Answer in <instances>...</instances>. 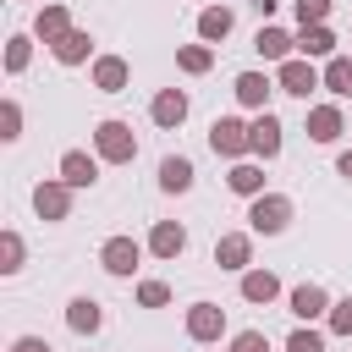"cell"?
Instances as JSON below:
<instances>
[{
    "mask_svg": "<svg viewBox=\"0 0 352 352\" xmlns=\"http://www.w3.org/2000/svg\"><path fill=\"white\" fill-rule=\"evenodd\" d=\"M33 33H38L44 44H60V38L72 33V11H66V6H44L38 22H33Z\"/></svg>",
    "mask_w": 352,
    "mask_h": 352,
    "instance_id": "ffe728a7",
    "label": "cell"
},
{
    "mask_svg": "<svg viewBox=\"0 0 352 352\" xmlns=\"http://www.w3.org/2000/svg\"><path fill=\"white\" fill-rule=\"evenodd\" d=\"M176 66H182L187 77H204V72L214 66V50H209V44H182V50H176Z\"/></svg>",
    "mask_w": 352,
    "mask_h": 352,
    "instance_id": "484cf974",
    "label": "cell"
},
{
    "mask_svg": "<svg viewBox=\"0 0 352 352\" xmlns=\"http://www.w3.org/2000/svg\"><path fill=\"white\" fill-rule=\"evenodd\" d=\"M160 187H165V192H187V187H192V160L165 154V160H160Z\"/></svg>",
    "mask_w": 352,
    "mask_h": 352,
    "instance_id": "7402d4cb",
    "label": "cell"
},
{
    "mask_svg": "<svg viewBox=\"0 0 352 352\" xmlns=\"http://www.w3.org/2000/svg\"><path fill=\"white\" fill-rule=\"evenodd\" d=\"M248 126H253V154H258V160H275V154H280V121H275L270 110H258Z\"/></svg>",
    "mask_w": 352,
    "mask_h": 352,
    "instance_id": "4fadbf2b",
    "label": "cell"
},
{
    "mask_svg": "<svg viewBox=\"0 0 352 352\" xmlns=\"http://www.w3.org/2000/svg\"><path fill=\"white\" fill-rule=\"evenodd\" d=\"M22 253H28V248H22V236H16V231H0V270H6V275H16V270H22Z\"/></svg>",
    "mask_w": 352,
    "mask_h": 352,
    "instance_id": "f1b7e54d",
    "label": "cell"
},
{
    "mask_svg": "<svg viewBox=\"0 0 352 352\" xmlns=\"http://www.w3.org/2000/svg\"><path fill=\"white\" fill-rule=\"evenodd\" d=\"M226 33H231V11H226V6H204V11H198V38H204V44H220Z\"/></svg>",
    "mask_w": 352,
    "mask_h": 352,
    "instance_id": "cb8c5ba5",
    "label": "cell"
},
{
    "mask_svg": "<svg viewBox=\"0 0 352 352\" xmlns=\"http://www.w3.org/2000/svg\"><path fill=\"white\" fill-rule=\"evenodd\" d=\"M297 55H302V60H319V55H336V33H330L324 22H319V28H302V33H297Z\"/></svg>",
    "mask_w": 352,
    "mask_h": 352,
    "instance_id": "44dd1931",
    "label": "cell"
},
{
    "mask_svg": "<svg viewBox=\"0 0 352 352\" xmlns=\"http://www.w3.org/2000/svg\"><path fill=\"white\" fill-rule=\"evenodd\" d=\"M324 16H330V0H297V22L302 28H319Z\"/></svg>",
    "mask_w": 352,
    "mask_h": 352,
    "instance_id": "836d02e7",
    "label": "cell"
},
{
    "mask_svg": "<svg viewBox=\"0 0 352 352\" xmlns=\"http://www.w3.org/2000/svg\"><path fill=\"white\" fill-rule=\"evenodd\" d=\"M286 302H292V314H297L302 324H308V319H319V314H330V297H324V286H314V280H302Z\"/></svg>",
    "mask_w": 352,
    "mask_h": 352,
    "instance_id": "9a60e30c",
    "label": "cell"
},
{
    "mask_svg": "<svg viewBox=\"0 0 352 352\" xmlns=\"http://www.w3.org/2000/svg\"><path fill=\"white\" fill-rule=\"evenodd\" d=\"M148 116H154V126L176 132V126L187 121V94H182V88H160V94H154V104H148Z\"/></svg>",
    "mask_w": 352,
    "mask_h": 352,
    "instance_id": "52a82bcc",
    "label": "cell"
},
{
    "mask_svg": "<svg viewBox=\"0 0 352 352\" xmlns=\"http://www.w3.org/2000/svg\"><path fill=\"white\" fill-rule=\"evenodd\" d=\"M248 258H253V236L248 231H226L214 242V264L220 270H248Z\"/></svg>",
    "mask_w": 352,
    "mask_h": 352,
    "instance_id": "30bf717a",
    "label": "cell"
},
{
    "mask_svg": "<svg viewBox=\"0 0 352 352\" xmlns=\"http://www.w3.org/2000/svg\"><path fill=\"white\" fill-rule=\"evenodd\" d=\"M0 138H6V143H16V138H22V104H16V99H6V104H0Z\"/></svg>",
    "mask_w": 352,
    "mask_h": 352,
    "instance_id": "f546056e",
    "label": "cell"
},
{
    "mask_svg": "<svg viewBox=\"0 0 352 352\" xmlns=\"http://www.w3.org/2000/svg\"><path fill=\"white\" fill-rule=\"evenodd\" d=\"M138 258H143V248H138L132 236H110V242L99 248V264H104L110 275H132V270H138Z\"/></svg>",
    "mask_w": 352,
    "mask_h": 352,
    "instance_id": "9c48e42d",
    "label": "cell"
},
{
    "mask_svg": "<svg viewBox=\"0 0 352 352\" xmlns=\"http://www.w3.org/2000/svg\"><path fill=\"white\" fill-rule=\"evenodd\" d=\"M209 148H214L220 160H242V154H253V126L236 121V116H220V121L209 126Z\"/></svg>",
    "mask_w": 352,
    "mask_h": 352,
    "instance_id": "3957f363",
    "label": "cell"
},
{
    "mask_svg": "<svg viewBox=\"0 0 352 352\" xmlns=\"http://www.w3.org/2000/svg\"><path fill=\"white\" fill-rule=\"evenodd\" d=\"M324 324H330L336 336H352V297H341V302H330V314H324Z\"/></svg>",
    "mask_w": 352,
    "mask_h": 352,
    "instance_id": "1f68e13d",
    "label": "cell"
},
{
    "mask_svg": "<svg viewBox=\"0 0 352 352\" xmlns=\"http://www.w3.org/2000/svg\"><path fill=\"white\" fill-rule=\"evenodd\" d=\"M126 77H132V72H126L121 55H99V60H94V88H99V94H121Z\"/></svg>",
    "mask_w": 352,
    "mask_h": 352,
    "instance_id": "2e32d148",
    "label": "cell"
},
{
    "mask_svg": "<svg viewBox=\"0 0 352 352\" xmlns=\"http://www.w3.org/2000/svg\"><path fill=\"white\" fill-rule=\"evenodd\" d=\"M253 50H258L264 60H292V50H297V38H292L286 28H270V22H264V28L253 33Z\"/></svg>",
    "mask_w": 352,
    "mask_h": 352,
    "instance_id": "8fae6325",
    "label": "cell"
},
{
    "mask_svg": "<svg viewBox=\"0 0 352 352\" xmlns=\"http://www.w3.org/2000/svg\"><path fill=\"white\" fill-rule=\"evenodd\" d=\"M286 352H324V336L308 330V324H297V330L286 336Z\"/></svg>",
    "mask_w": 352,
    "mask_h": 352,
    "instance_id": "4dcf8cb0",
    "label": "cell"
},
{
    "mask_svg": "<svg viewBox=\"0 0 352 352\" xmlns=\"http://www.w3.org/2000/svg\"><path fill=\"white\" fill-rule=\"evenodd\" d=\"M270 88H275V82H270L264 72H236V82H231V94H236V99H242L248 110H264Z\"/></svg>",
    "mask_w": 352,
    "mask_h": 352,
    "instance_id": "e0dca14e",
    "label": "cell"
},
{
    "mask_svg": "<svg viewBox=\"0 0 352 352\" xmlns=\"http://www.w3.org/2000/svg\"><path fill=\"white\" fill-rule=\"evenodd\" d=\"M248 226H253L258 236H280V231L292 226V198H280V192H258V198L248 204Z\"/></svg>",
    "mask_w": 352,
    "mask_h": 352,
    "instance_id": "7a4b0ae2",
    "label": "cell"
},
{
    "mask_svg": "<svg viewBox=\"0 0 352 352\" xmlns=\"http://www.w3.org/2000/svg\"><path fill=\"white\" fill-rule=\"evenodd\" d=\"M336 170H341V176H346V182H352V148H346V154H341V160H336Z\"/></svg>",
    "mask_w": 352,
    "mask_h": 352,
    "instance_id": "8d00e7d4",
    "label": "cell"
},
{
    "mask_svg": "<svg viewBox=\"0 0 352 352\" xmlns=\"http://www.w3.org/2000/svg\"><path fill=\"white\" fill-rule=\"evenodd\" d=\"M28 60H33V44H28L22 33H11V38H6V72L16 77V72H28Z\"/></svg>",
    "mask_w": 352,
    "mask_h": 352,
    "instance_id": "83f0119b",
    "label": "cell"
},
{
    "mask_svg": "<svg viewBox=\"0 0 352 352\" xmlns=\"http://www.w3.org/2000/svg\"><path fill=\"white\" fill-rule=\"evenodd\" d=\"M66 324H72L77 336H94V330L104 324V308H99L94 297H72V302H66Z\"/></svg>",
    "mask_w": 352,
    "mask_h": 352,
    "instance_id": "d6986e66",
    "label": "cell"
},
{
    "mask_svg": "<svg viewBox=\"0 0 352 352\" xmlns=\"http://www.w3.org/2000/svg\"><path fill=\"white\" fill-rule=\"evenodd\" d=\"M94 148H99V160H110V165H132V160H138V138H132L126 121H99V126H94Z\"/></svg>",
    "mask_w": 352,
    "mask_h": 352,
    "instance_id": "6da1fadb",
    "label": "cell"
},
{
    "mask_svg": "<svg viewBox=\"0 0 352 352\" xmlns=\"http://www.w3.org/2000/svg\"><path fill=\"white\" fill-rule=\"evenodd\" d=\"M324 88L341 94V99L352 94V60H346V55H330V66H324Z\"/></svg>",
    "mask_w": 352,
    "mask_h": 352,
    "instance_id": "4316f807",
    "label": "cell"
},
{
    "mask_svg": "<svg viewBox=\"0 0 352 352\" xmlns=\"http://www.w3.org/2000/svg\"><path fill=\"white\" fill-rule=\"evenodd\" d=\"M33 209H38V220H66L72 214V187L66 182H38L33 187Z\"/></svg>",
    "mask_w": 352,
    "mask_h": 352,
    "instance_id": "5b68a950",
    "label": "cell"
},
{
    "mask_svg": "<svg viewBox=\"0 0 352 352\" xmlns=\"http://www.w3.org/2000/svg\"><path fill=\"white\" fill-rule=\"evenodd\" d=\"M231 352H270V336L264 330H236L231 336Z\"/></svg>",
    "mask_w": 352,
    "mask_h": 352,
    "instance_id": "e575fe53",
    "label": "cell"
},
{
    "mask_svg": "<svg viewBox=\"0 0 352 352\" xmlns=\"http://www.w3.org/2000/svg\"><path fill=\"white\" fill-rule=\"evenodd\" d=\"M226 187H231L236 198H258V192H264V165L236 160V165H231V176H226Z\"/></svg>",
    "mask_w": 352,
    "mask_h": 352,
    "instance_id": "ac0fdd59",
    "label": "cell"
},
{
    "mask_svg": "<svg viewBox=\"0 0 352 352\" xmlns=\"http://www.w3.org/2000/svg\"><path fill=\"white\" fill-rule=\"evenodd\" d=\"M182 248H187V231H182L176 220H160V226L148 231V253H154V258H182Z\"/></svg>",
    "mask_w": 352,
    "mask_h": 352,
    "instance_id": "5bb4252c",
    "label": "cell"
},
{
    "mask_svg": "<svg viewBox=\"0 0 352 352\" xmlns=\"http://www.w3.org/2000/svg\"><path fill=\"white\" fill-rule=\"evenodd\" d=\"M242 297L248 302H275L280 297V280L270 270H242Z\"/></svg>",
    "mask_w": 352,
    "mask_h": 352,
    "instance_id": "603a6c76",
    "label": "cell"
},
{
    "mask_svg": "<svg viewBox=\"0 0 352 352\" xmlns=\"http://www.w3.org/2000/svg\"><path fill=\"white\" fill-rule=\"evenodd\" d=\"M138 302H143V308H165V302H170V286H165V280H143V286H138Z\"/></svg>",
    "mask_w": 352,
    "mask_h": 352,
    "instance_id": "d6a6232c",
    "label": "cell"
},
{
    "mask_svg": "<svg viewBox=\"0 0 352 352\" xmlns=\"http://www.w3.org/2000/svg\"><path fill=\"white\" fill-rule=\"evenodd\" d=\"M187 336H192V341H220V336H226V308L192 302V308H187Z\"/></svg>",
    "mask_w": 352,
    "mask_h": 352,
    "instance_id": "8992f818",
    "label": "cell"
},
{
    "mask_svg": "<svg viewBox=\"0 0 352 352\" xmlns=\"http://www.w3.org/2000/svg\"><path fill=\"white\" fill-rule=\"evenodd\" d=\"M60 182H66L72 192H77V187H94V182H99V160L82 154V148H66V154H60Z\"/></svg>",
    "mask_w": 352,
    "mask_h": 352,
    "instance_id": "ba28073f",
    "label": "cell"
},
{
    "mask_svg": "<svg viewBox=\"0 0 352 352\" xmlns=\"http://www.w3.org/2000/svg\"><path fill=\"white\" fill-rule=\"evenodd\" d=\"M341 132H346V121H341L336 104H314V110H308V138H314V143H336Z\"/></svg>",
    "mask_w": 352,
    "mask_h": 352,
    "instance_id": "7c38bea8",
    "label": "cell"
},
{
    "mask_svg": "<svg viewBox=\"0 0 352 352\" xmlns=\"http://www.w3.org/2000/svg\"><path fill=\"white\" fill-rule=\"evenodd\" d=\"M50 50H55V60H60V66H82V60H88V50H94V38H88L82 28H72V33H66L60 44H50Z\"/></svg>",
    "mask_w": 352,
    "mask_h": 352,
    "instance_id": "d4e9b609",
    "label": "cell"
},
{
    "mask_svg": "<svg viewBox=\"0 0 352 352\" xmlns=\"http://www.w3.org/2000/svg\"><path fill=\"white\" fill-rule=\"evenodd\" d=\"M319 82H324V72H319L314 60H302V55L280 60V72H275V88H280V94H297V99H308Z\"/></svg>",
    "mask_w": 352,
    "mask_h": 352,
    "instance_id": "277c9868",
    "label": "cell"
},
{
    "mask_svg": "<svg viewBox=\"0 0 352 352\" xmlns=\"http://www.w3.org/2000/svg\"><path fill=\"white\" fill-rule=\"evenodd\" d=\"M11 352H50V341H38V336H16Z\"/></svg>",
    "mask_w": 352,
    "mask_h": 352,
    "instance_id": "d590c367",
    "label": "cell"
}]
</instances>
